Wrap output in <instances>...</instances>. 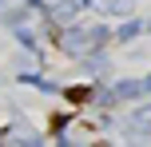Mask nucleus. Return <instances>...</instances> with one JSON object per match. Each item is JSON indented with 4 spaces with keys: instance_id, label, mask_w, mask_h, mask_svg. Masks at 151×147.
Wrapping results in <instances>:
<instances>
[{
    "instance_id": "nucleus-1",
    "label": "nucleus",
    "mask_w": 151,
    "mask_h": 147,
    "mask_svg": "<svg viewBox=\"0 0 151 147\" xmlns=\"http://www.w3.org/2000/svg\"><path fill=\"white\" fill-rule=\"evenodd\" d=\"M99 40H104V32L99 28H68L60 36V44H64V52L68 56H88V52H96L99 48Z\"/></svg>"
},
{
    "instance_id": "nucleus-2",
    "label": "nucleus",
    "mask_w": 151,
    "mask_h": 147,
    "mask_svg": "<svg viewBox=\"0 0 151 147\" xmlns=\"http://www.w3.org/2000/svg\"><path fill=\"white\" fill-rule=\"evenodd\" d=\"M135 32H139V24H123V28H119V40H131Z\"/></svg>"
}]
</instances>
